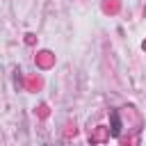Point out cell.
<instances>
[{"label": "cell", "mask_w": 146, "mask_h": 146, "mask_svg": "<svg viewBox=\"0 0 146 146\" xmlns=\"http://www.w3.org/2000/svg\"><path fill=\"white\" fill-rule=\"evenodd\" d=\"M119 132H121V121H119V114L114 112V114H112V135L116 137Z\"/></svg>", "instance_id": "cell-1"}]
</instances>
